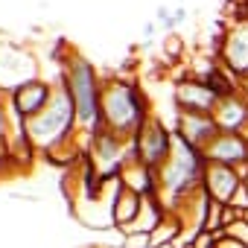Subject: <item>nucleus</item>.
Here are the masks:
<instances>
[{"instance_id": "nucleus-1", "label": "nucleus", "mask_w": 248, "mask_h": 248, "mask_svg": "<svg viewBox=\"0 0 248 248\" xmlns=\"http://www.w3.org/2000/svg\"><path fill=\"white\" fill-rule=\"evenodd\" d=\"M59 82L64 85V91H67V96L76 108L79 129L88 132V138L102 132V82H99V73H96L93 62L73 53L62 64Z\"/></svg>"}, {"instance_id": "nucleus-2", "label": "nucleus", "mask_w": 248, "mask_h": 248, "mask_svg": "<svg viewBox=\"0 0 248 248\" xmlns=\"http://www.w3.org/2000/svg\"><path fill=\"white\" fill-rule=\"evenodd\" d=\"M204 155L199 149H193L190 143H184L178 135L172 140V152L170 158L161 164L158 170V199L164 202V207L172 213L187 196H193L196 190H202V178H204Z\"/></svg>"}, {"instance_id": "nucleus-3", "label": "nucleus", "mask_w": 248, "mask_h": 248, "mask_svg": "<svg viewBox=\"0 0 248 248\" xmlns=\"http://www.w3.org/2000/svg\"><path fill=\"white\" fill-rule=\"evenodd\" d=\"M149 105L143 91L129 79H108L102 82V129L123 138L135 140V135L143 129L149 120Z\"/></svg>"}, {"instance_id": "nucleus-4", "label": "nucleus", "mask_w": 248, "mask_h": 248, "mask_svg": "<svg viewBox=\"0 0 248 248\" xmlns=\"http://www.w3.org/2000/svg\"><path fill=\"white\" fill-rule=\"evenodd\" d=\"M76 129H79V123H76V108H73V102H70L64 85L59 82V85H56V93H53V99H50V105H47L38 117H32V120L27 123L30 143H32L38 152L53 155V152H59V146L70 143V138H73Z\"/></svg>"}, {"instance_id": "nucleus-5", "label": "nucleus", "mask_w": 248, "mask_h": 248, "mask_svg": "<svg viewBox=\"0 0 248 248\" xmlns=\"http://www.w3.org/2000/svg\"><path fill=\"white\" fill-rule=\"evenodd\" d=\"M172 140H175V129H167L161 117L149 114L143 129L132 140V161H140L152 170H161V164L172 152Z\"/></svg>"}, {"instance_id": "nucleus-6", "label": "nucleus", "mask_w": 248, "mask_h": 248, "mask_svg": "<svg viewBox=\"0 0 248 248\" xmlns=\"http://www.w3.org/2000/svg\"><path fill=\"white\" fill-rule=\"evenodd\" d=\"M172 99L178 111H193V114H213L222 93L213 82L196 79V76H184L181 82H175L172 88Z\"/></svg>"}, {"instance_id": "nucleus-7", "label": "nucleus", "mask_w": 248, "mask_h": 248, "mask_svg": "<svg viewBox=\"0 0 248 248\" xmlns=\"http://www.w3.org/2000/svg\"><path fill=\"white\" fill-rule=\"evenodd\" d=\"M30 79H38L35 59L24 47H18V44L0 47V91L12 93L15 88H21Z\"/></svg>"}, {"instance_id": "nucleus-8", "label": "nucleus", "mask_w": 248, "mask_h": 248, "mask_svg": "<svg viewBox=\"0 0 248 248\" xmlns=\"http://www.w3.org/2000/svg\"><path fill=\"white\" fill-rule=\"evenodd\" d=\"M219 59L225 64L228 73H233L236 79H248V15L239 18L222 38L219 47Z\"/></svg>"}, {"instance_id": "nucleus-9", "label": "nucleus", "mask_w": 248, "mask_h": 248, "mask_svg": "<svg viewBox=\"0 0 248 248\" xmlns=\"http://www.w3.org/2000/svg\"><path fill=\"white\" fill-rule=\"evenodd\" d=\"M245 184V170L236 167H225V164H210L204 167V178H202V190L216 202V204H231L236 190Z\"/></svg>"}, {"instance_id": "nucleus-10", "label": "nucleus", "mask_w": 248, "mask_h": 248, "mask_svg": "<svg viewBox=\"0 0 248 248\" xmlns=\"http://www.w3.org/2000/svg\"><path fill=\"white\" fill-rule=\"evenodd\" d=\"M56 85L59 82H47V79H30V82H24L21 88H15L12 93H9V105L30 123L32 117H38L47 105H50V99H53V93H56Z\"/></svg>"}, {"instance_id": "nucleus-11", "label": "nucleus", "mask_w": 248, "mask_h": 248, "mask_svg": "<svg viewBox=\"0 0 248 248\" xmlns=\"http://www.w3.org/2000/svg\"><path fill=\"white\" fill-rule=\"evenodd\" d=\"M175 135L190 143L193 149L204 152L207 143L219 135V126L213 114H193V111H178V120H175Z\"/></svg>"}, {"instance_id": "nucleus-12", "label": "nucleus", "mask_w": 248, "mask_h": 248, "mask_svg": "<svg viewBox=\"0 0 248 248\" xmlns=\"http://www.w3.org/2000/svg\"><path fill=\"white\" fill-rule=\"evenodd\" d=\"M204 161L210 164H225V167H236V170H248V143L242 135H228V132H219L207 149L202 152Z\"/></svg>"}, {"instance_id": "nucleus-13", "label": "nucleus", "mask_w": 248, "mask_h": 248, "mask_svg": "<svg viewBox=\"0 0 248 248\" xmlns=\"http://www.w3.org/2000/svg\"><path fill=\"white\" fill-rule=\"evenodd\" d=\"M213 120L219 132H228V135H242L248 129V93L239 88L228 96L219 99L216 111H213Z\"/></svg>"}, {"instance_id": "nucleus-14", "label": "nucleus", "mask_w": 248, "mask_h": 248, "mask_svg": "<svg viewBox=\"0 0 248 248\" xmlns=\"http://www.w3.org/2000/svg\"><path fill=\"white\" fill-rule=\"evenodd\" d=\"M123 187H129L132 193L143 196V199H155L158 196V170L140 164V161H129L120 172Z\"/></svg>"}, {"instance_id": "nucleus-15", "label": "nucleus", "mask_w": 248, "mask_h": 248, "mask_svg": "<svg viewBox=\"0 0 248 248\" xmlns=\"http://www.w3.org/2000/svg\"><path fill=\"white\" fill-rule=\"evenodd\" d=\"M140 207H143V196L132 193L129 187H123V181H117L114 199H111V222H114L120 231H126V228L138 219Z\"/></svg>"}, {"instance_id": "nucleus-16", "label": "nucleus", "mask_w": 248, "mask_h": 248, "mask_svg": "<svg viewBox=\"0 0 248 248\" xmlns=\"http://www.w3.org/2000/svg\"><path fill=\"white\" fill-rule=\"evenodd\" d=\"M155 24H158V30L164 32V35H175V24H172V9L170 6H158L155 9Z\"/></svg>"}, {"instance_id": "nucleus-17", "label": "nucleus", "mask_w": 248, "mask_h": 248, "mask_svg": "<svg viewBox=\"0 0 248 248\" xmlns=\"http://www.w3.org/2000/svg\"><path fill=\"white\" fill-rule=\"evenodd\" d=\"M213 248H245L239 239H233L231 233H219L216 236V242H213Z\"/></svg>"}, {"instance_id": "nucleus-18", "label": "nucleus", "mask_w": 248, "mask_h": 248, "mask_svg": "<svg viewBox=\"0 0 248 248\" xmlns=\"http://www.w3.org/2000/svg\"><path fill=\"white\" fill-rule=\"evenodd\" d=\"M187 18H190V9H187V6H175V9H172V24H175V30H178L181 24H187Z\"/></svg>"}, {"instance_id": "nucleus-19", "label": "nucleus", "mask_w": 248, "mask_h": 248, "mask_svg": "<svg viewBox=\"0 0 248 248\" xmlns=\"http://www.w3.org/2000/svg\"><path fill=\"white\" fill-rule=\"evenodd\" d=\"M155 32H158V24H155V18H152V21L143 24V47L152 44V35H155Z\"/></svg>"}, {"instance_id": "nucleus-20", "label": "nucleus", "mask_w": 248, "mask_h": 248, "mask_svg": "<svg viewBox=\"0 0 248 248\" xmlns=\"http://www.w3.org/2000/svg\"><path fill=\"white\" fill-rule=\"evenodd\" d=\"M245 187H248V170H245Z\"/></svg>"}, {"instance_id": "nucleus-21", "label": "nucleus", "mask_w": 248, "mask_h": 248, "mask_svg": "<svg viewBox=\"0 0 248 248\" xmlns=\"http://www.w3.org/2000/svg\"><path fill=\"white\" fill-rule=\"evenodd\" d=\"M242 219H245V222H248V213H245V216H242Z\"/></svg>"}]
</instances>
